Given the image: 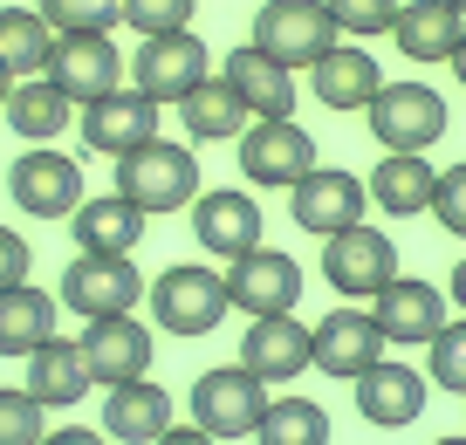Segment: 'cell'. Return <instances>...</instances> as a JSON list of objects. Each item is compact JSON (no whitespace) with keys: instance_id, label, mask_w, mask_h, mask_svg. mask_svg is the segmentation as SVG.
Returning a JSON list of instances; mask_svg holds the SVG:
<instances>
[{"instance_id":"1","label":"cell","mask_w":466,"mask_h":445,"mask_svg":"<svg viewBox=\"0 0 466 445\" xmlns=\"http://www.w3.org/2000/svg\"><path fill=\"white\" fill-rule=\"evenodd\" d=\"M116 192H124L145 219L178 213V206H192V199L206 192V186H199V151H192V144H178V137L137 144V151H124V158H116Z\"/></svg>"},{"instance_id":"2","label":"cell","mask_w":466,"mask_h":445,"mask_svg":"<svg viewBox=\"0 0 466 445\" xmlns=\"http://www.w3.org/2000/svg\"><path fill=\"white\" fill-rule=\"evenodd\" d=\"M151 302V322L172 336H213L219 322H227V274L206 268V260H172V268L158 274V281L145 288Z\"/></svg>"},{"instance_id":"3","label":"cell","mask_w":466,"mask_h":445,"mask_svg":"<svg viewBox=\"0 0 466 445\" xmlns=\"http://www.w3.org/2000/svg\"><path fill=\"white\" fill-rule=\"evenodd\" d=\"M322 281L336 288V302H378L384 288L398 281V247L384 227L357 219V227L322 240Z\"/></svg>"},{"instance_id":"4","label":"cell","mask_w":466,"mask_h":445,"mask_svg":"<svg viewBox=\"0 0 466 445\" xmlns=\"http://www.w3.org/2000/svg\"><path fill=\"white\" fill-rule=\"evenodd\" d=\"M364 124H370V137H378V151H432V144L446 137L452 110H446V96H439L432 83L405 76V83H384L378 96H370Z\"/></svg>"},{"instance_id":"5","label":"cell","mask_w":466,"mask_h":445,"mask_svg":"<svg viewBox=\"0 0 466 445\" xmlns=\"http://www.w3.org/2000/svg\"><path fill=\"white\" fill-rule=\"evenodd\" d=\"M233 151H240V178L261 192H289L302 186L309 172H316V137H309L295 116H254L240 137H233Z\"/></svg>"},{"instance_id":"6","label":"cell","mask_w":466,"mask_h":445,"mask_svg":"<svg viewBox=\"0 0 466 445\" xmlns=\"http://www.w3.org/2000/svg\"><path fill=\"white\" fill-rule=\"evenodd\" d=\"M145 274H137L131 254H76L69 268H62V288L56 302L69 308V316L96 322V316H131L137 302H145Z\"/></svg>"},{"instance_id":"7","label":"cell","mask_w":466,"mask_h":445,"mask_svg":"<svg viewBox=\"0 0 466 445\" xmlns=\"http://www.w3.org/2000/svg\"><path fill=\"white\" fill-rule=\"evenodd\" d=\"M268 398H275V390H268L248 363H213V370L192 377V425H206L213 439H254Z\"/></svg>"},{"instance_id":"8","label":"cell","mask_w":466,"mask_h":445,"mask_svg":"<svg viewBox=\"0 0 466 445\" xmlns=\"http://www.w3.org/2000/svg\"><path fill=\"white\" fill-rule=\"evenodd\" d=\"M336 42H343V28L329 21L322 0H261V15H254V48L289 69H316Z\"/></svg>"},{"instance_id":"9","label":"cell","mask_w":466,"mask_h":445,"mask_svg":"<svg viewBox=\"0 0 466 445\" xmlns=\"http://www.w3.org/2000/svg\"><path fill=\"white\" fill-rule=\"evenodd\" d=\"M7 199L28 219H69L83 206V165L56 144H28L15 165H7Z\"/></svg>"},{"instance_id":"10","label":"cell","mask_w":466,"mask_h":445,"mask_svg":"<svg viewBox=\"0 0 466 445\" xmlns=\"http://www.w3.org/2000/svg\"><path fill=\"white\" fill-rule=\"evenodd\" d=\"M206 76H213V48H206L192 28H178V35H145V42H137V56H131V89H145V96L165 103V110H172L186 89H199Z\"/></svg>"},{"instance_id":"11","label":"cell","mask_w":466,"mask_h":445,"mask_svg":"<svg viewBox=\"0 0 466 445\" xmlns=\"http://www.w3.org/2000/svg\"><path fill=\"white\" fill-rule=\"evenodd\" d=\"M309 349H316V370H322V377L357 384V377H364L391 343H384V329H378V316H370V308L336 302L322 322H309Z\"/></svg>"},{"instance_id":"12","label":"cell","mask_w":466,"mask_h":445,"mask_svg":"<svg viewBox=\"0 0 466 445\" xmlns=\"http://www.w3.org/2000/svg\"><path fill=\"white\" fill-rule=\"evenodd\" d=\"M227 302L248 322L254 316H295V302H302V268H295V254L254 247V254L227 260Z\"/></svg>"},{"instance_id":"13","label":"cell","mask_w":466,"mask_h":445,"mask_svg":"<svg viewBox=\"0 0 466 445\" xmlns=\"http://www.w3.org/2000/svg\"><path fill=\"white\" fill-rule=\"evenodd\" d=\"M158 116H165V103H151L145 89L116 83L110 96L83 103L76 124H83V151H96V158H124V151H137V144L158 137Z\"/></svg>"},{"instance_id":"14","label":"cell","mask_w":466,"mask_h":445,"mask_svg":"<svg viewBox=\"0 0 466 445\" xmlns=\"http://www.w3.org/2000/svg\"><path fill=\"white\" fill-rule=\"evenodd\" d=\"M364 206H370L364 178L343 172V165H316L302 186H289V213H295V227L316 233V240H329V233L357 227V219H364Z\"/></svg>"},{"instance_id":"15","label":"cell","mask_w":466,"mask_h":445,"mask_svg":"<svg viewBox=\"0 0 466 445\" xmlns=\"http://www.w3.org/2000/svg\"><path fill=\"white\" fill-rule=\"evenodd\" d=\"M48 83L62 89V96L83 110V103L110 96L116 83H124V56H116L110 35H56V48H48Z\"/></svg>"},{"instance_id":"16","label":"cell","mask_w":466,"mask_h":445,"mask_svg":"<svg viewBox=\"0 0 466 445\" xmlns=\"http://www.w3.org/2000/svg\"><path fill=\"white\" fill-rule=\"evenodd\" d=\"M261 233H268V219H261V206H254V192L219 186V192H199V199H192V240L213 260H240V254H254V247H268Z\"/></svg>"},{"instance_id":"17","label":"cell","mask_w":466,"mask_h":445,"mask_svg":"<svg viewBox=\"0 0 466 445\" xmlns=\"http://www.w3.org/2000/svg\"><path fill=\"white\" fill-rule=\"evenodd\" d=\"M76 343H83L89 377L110 390V384H131V377H151V349H158V336H151L145 322H137V308H131V316H96Z\"/></svg>"},{"instance_id":"18","label":"cell","mask_w":466,"mask_h":445,"mask_svg":"<svg viewBox=\"0 0 466 445\" xmlns=\"http://www.w3.org/2000/svg\"><path fill=\"white\" fill-rule=\"evenodd\" d=\"M350 390H357V418H364V425L398 431V425H419L425 398H432V377L411 370V363H398V357H378Z\"/></svg>"},{"instance_id":"19","label":"cell","mask_w":466,"mask_h":445,"mask_svg":"<svg viewBox=\"0 0 466 445\" xmlns=\"http://www.w3.org/2000/svg\"><path fill=\"white\" fill-rule=\"evenodd\" d=\"M240 363H248L261 384H295L302 370H316L309 322H295V316H254L248 329H240Z\"/></svg>"},{"instance_id":"20","label":"cell","mask_w":466,"mask_h":445,"mask_svg":"<svg viewBox=\"0 0 466 445\" xmlns=\"http://www.w3.org/2000/svg\"><path fill=\"white\" fill-rule=\"evenodd\" d=\"M370 316H378L384 343H398V349H405V343H432L439 322H446V288L419 281V274H398L378 302H370Z\"/></svg>"},{"instance_id":"21","label":"cell","mask_w":466,"mask_h":445,"mask_svg":"<svg viewBox=\"0 0 466 445\" xmlns=\"http://www.w3.org/2000/svg\"><path fill=\"white\" fill-rule=\"evenodd\" d=\"M384 89V69H378V56H370L364 42H336L329 56L309 69V96L322 103V110H370V96Z\"/></svg>"},{"instance_id":"22","label":"cell","mask_w":466,"mask_h":445,"mask_svg":"<svg viewBox=\"0 0 466 445\" xmlns=\"http://www.w3.org/2000/svg\"><path fill=\"white\" fill-rule=\"evenodd\" d=\"M432 186H439V165L425 158V151H384L378 172L364 178L370 206H378L384 219H419V213H432Z\"/></svg>"},{"instance_id":"23","label":"cell","mask_w":466,"mask_h":445,"mask_svg":"<svg viewBox=\"0 0 466 445\" xmlns=\"http://www.w3.org/2000/svg\"><path fill=\"white\" fill-rule=\"evenodd\" d=\"M219 76L233 83V96L248 103V116H289L295 110V69L275 56H261V48H233V56H219Z\"/></svg>"},{"instance_id":"24","label":"cell","mask_w":466,"mask_h":445,"mask_svg":"<svg viewBox=\"0 0 466 445\" xmlns=\"http://www.w3.org/2000/svg\"><path fill=\"white\" fill-rule=\"evenodd\" d=\"M89 390H96V377H89V363H83V343L48 336V343L28 357V398L42 404V411H76Z\"/></svg>"},{"instance_id":"25","label":"cell","mask_w":466,"mask_h":445,"mask_svg":"<svg viewBox=\"0 0 466 445\" xmlns=\"http://www.w3.org/2000/svg\"><path fill=\"white\" fill-rule=\"evenodd\" d=\"M151 219L137 213L124 192H103V199H83L69 213V233H76V254H137Z\"/></svg>"},{"instance_id":"26","label":"cell","mask_w":466,"mask_h":445,"mask_svg":"<svg viewBox=\"0 0 466 445\" xmlns=\"http://www.w3.org/2000/svg\"><path fill=\"white\" fill-rule=\"evenodd\" d=\"M172 425V390L151 384V377H131V384L103 390V431L124 445H151L158 431Z\"/></svg>"},{"instance_id":"27","label":"cell","mask_w":466,"mask_h":445,"mask_svg":"<svg viewBox=\"0 0 466 445\" xmlns=\"http://www.w3.org/2000/svg\"><path fill=\"white\" fill-rule=\"evenodd\" d=\"M56 295H48V288H35V281H21V288H0V357L7 363H28L35 349L48 343V336H62L56 329Z\"/></svg>"},{"instance_id":"28","label":"cell","mask_w":466,"mask_h":445,"mask_svg":"<svg viewBox=\"0 0 466 445\" xmlns=\"http://www.w3.org/2000/svg\"><path fill=\"white\" fill-rule=\"evenodd\" d=\"M172 110H178V124H186V137H192V144H233L240 130L254 124V116H248V103L233 96V83H227L219 69L206 76L199 89H186V96H178Z\"/></svg>"},{"instance_id":"29","label":"cell","mask_w":466,"mask_h":445,"mask_svg":"<svg viewBox=\"0 0 466 445\" xmlns=\"http://www.w3.org/2000/svg\"><path fill=\"white\" fill-rule=\"evenodd\" d=\"M391 35H398V56H411V62H446L452 42L466 35V15H460V7H446V0H405V7H398V21H391Z\"/></svg>"},{"instance_id":"30","label":"cell","mask_w":466,"mask_h":445,"mask_svg":"<svg viewBox=\"0 0 466 445\" xmlns=\"http://www.w3.org/2000/svg\"><path fill=\"white\" fill-rule=\"evenodd\" d=\"M69 116H76V103L62 96L48 76H28V83H15V96H7V124L28 144H56L62 130H69Z\"/></svg>"},{"instance_id":"31","label":"cell","mask_w":466,"mask_h":445,"mask_svg":"<svg viewBox=\"0 0 466 445\" xmlns=\"http://www.w3.org/2000/svg\"><path fill=\"white\" fill-rule=\"evenodd\" d=\"M48 48H56V28L42 21V7H0V62L15 83L48 69Z\"/></svg>"},{"instance_id":"32","label":"cell","mask_w":466,"mask_h":445,"mask_svg":"<svg viewBox=\"0 0 466 445\" xmlns=\"http://www.w3.org/2000/svg\"><path fill=\"white\" fill-rule=\"evenodd\" d=\"M254 445H329V411L316 398L281 390V398H268L261 425H254Z\"/></svg>"},{"instance_id":"33","label":"cell","mask_w":466,"mask_h":445,"mask_svg":"<svg viewBox=\"0 0 466 445\" xmlns=\"http://www.w3.org/2000/svg\"><path fill=\"white\" fill-rule=\"evenodd\" d=\"M425 377H432V390H460L466 398V316L439 322V336L425 343Z\"/></svg>"},{"instance_id":"34","label":"cell","mask_w":466,"mask_h":445,"mask_svg":"<svg viewBox=\"0 0 466 445\" xmlns=\"http://www.w3.org/2000/svg\"><path fill=\"white\" fill-rule=\"evenodd\" d=\"M56 35H110L124 21V0H35Z\"/></svg>"},{"instance_id":"35","label":"cell","mask_w":466,"mask_h":445,"mask_svg":"<svg viewBox=\"0 0 466 445\" xmlns=\"http://www.w3.org/2000/svg\"><path fill=\"white\" fill-rule=\"evenodd\" d=\"M48 431V411L28 398V384H0V445H42Z\"/></svg>"},{"instance_id":"36","label":"cell","mask_w":466,"mask_h":445,"mask_svg":"<svg viewBox=\"0 0 466 445\" xmlns=\"http://www.w3.org/2000/svg\"><path fill=\"white\" fill-rule=\"evenodd\" d=\"M322 7H329V21L350 35V42L391 35V21H398V0H322Z\"/></svg>"},{"instance_id":"37","label":"cell","mask_w":466,"mask_h":445,"mask_svg":"<svg viewBox=\"0 0 466 445\" xmlns=\"http://www.w3.org/2000/svg\"><path fill=\"white\" fill-rule=\"evenodd\" d=\"M192 7L199 0H124V28L145 42V35H178L192 28Z\"/></svg>"},{"instance_id":"38","label":"cell","mask_w":466,"mask_h":445,"mask_svg":"<svg viewBox=\"0 0 466 445\" xmlns=\"http://www.w3.org/2000/svg\"><path fill=\"white\" fill-rule=\"evenodd\" d=\"M432 219L452 233V240H466V158L439 172V186H432Z\"/></svg>"},{"instance_id":"39","label":"cell","mask_w":466,"mask_h":445,"mask_svg":"<svg viewBox=\"0 0 466 445\" xmlns=\"http://www.w3.org/2000/svg\"><path fill=\"white\" fill-rule=\"evenodd\" d=\"M28 268H35L28 240H21L15 227H0V288H21V281H28Z\"/></svg>"},{"instance_id":"40","label":"cell","mask_w":466,"mask_h":445,"mask_svg":"<svg viewBox=\"0 0 466 445\" xmlns=\"http://www.w3.org/2000/svg\"><path fill=\"white\" fill-rule=\"evenodd\" d=\"M42 445H110V431L103 425H76V418H62V425L42 431Z\"/></svg>"},{"instance_id":"41","label":"cell","mask_w":466,"mask_h":445,"mask_svg":"<svg viewBox=\"0 0 466 445\" xmlns=\"http://www.w3.org/2000/svg\"><path fill=\"white\" fill-rule=\"evenodd\" d=\"M151 445H219V439H213L206 425H192V418H186V425H165V431H158Z\"/></svg>"},{"instance_id":"42","label":"cell","mask_w":466,"mask_h":445,"mask_svg":"<svg viewBox=\"0 0 466 445\" xmlns=\"http://www.w3.org/2000/svg\"><path fill=\"white\" fill-rule=\"evenodd\" d=\"M446 295H452V308H460V316H466V260H460V268H452V288H446Z\"/></svg>"},{"instance_id":"43","label":"cell","mask_w":466,"mask_h":445,"mask_svg":"<svg viewBox=\"0 0 466 445\" xmlns=\"http://www.w3.org/2000/svg\"><path fill=\"white\" fill-rule=\"evenodd\" d=\"M446 62H452V83L466 89V35H460V42H452V56H446Z\"/></svg>"},{"instance_id":"44","label":"cell","mask_w":466,"mask_h":445,"mask_svg":"<svg viewBox=\"0 0 466 445\" xmlns=\"http://www.w3.org/2000/svg\"><path fill=\"white\" fill-rule=\"evenodd\" d=\"M7 96H15V76H7V62H0V110H7Z\"/></svg>"},{"instance_id":"45","label":"cell","mask_w":466,"mask_h":445,"mask_svg":"<svg viewBox=\"0 0 466 445\" xmlns=\"http://www.w3.org/2000/svg\"><path fill=\"white\" fill-rule=\"evenodd\" d=\"M432 445H466V439H432Z\"/></svg>"},{"instance_id":"46","label":"cell","mask_w":466,"mask_h":445,"mask_svg":"<svg viewBox=\"0 0 466 445\" xmlns=\"http://www.w3.org/2000/svg\"><path fill=\"white\" fill-rule=\"evenodd\" d=\"M446 7H460V15H466V0H446Z\"/></svg>"}]
</instances>
